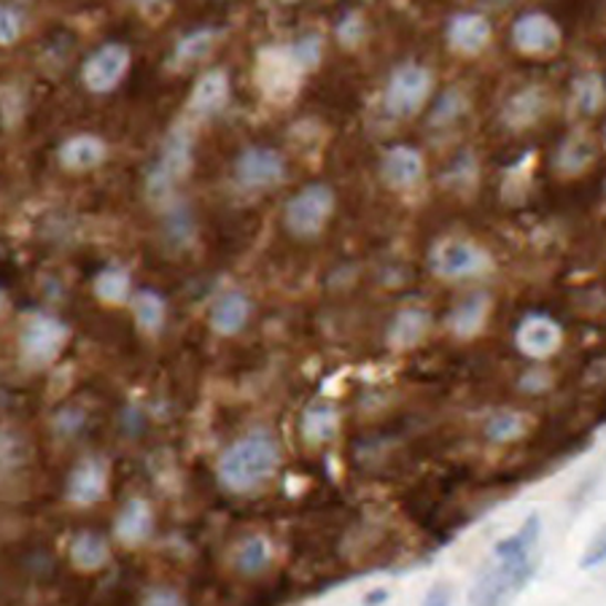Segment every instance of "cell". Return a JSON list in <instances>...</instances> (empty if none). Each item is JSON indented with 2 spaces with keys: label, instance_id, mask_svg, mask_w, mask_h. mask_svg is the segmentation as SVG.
Listing matches in <instances>:
<instances>
[{
  "label": "cell",
  "instance_id": "1",
  "mask_svg": "<svg viewBox=\"0 0 606 606\" xmlns=\"http://www.w3.org/2000/svg\"><path fill=\"white\" fill-rule=\"evenodd\" d=\"M542 531L544 523L540 512H529V518L515 534H506L493 542L485 566L480 568L472 587H469V602L506 604L518 593H523L540 568Z\"/></svg>",
  "mask_w": 606,
  "mask_h": 606
},
{
  "label": "cell",
  "instance_id": "2",
  "mask_svg": "<svg viewBox=\"0 0 606 606\" xmlns=\"http://www.w3.org/2000/svg\"><path fill=\"white\" fill-rule=\"evenodd\" d=\"M281 467V445L268 429H253L234 439L219 456L216 474L219 482L232 493H253L275 478Z\"/></svg>",
  "mask_w": 606,
  "mask_h": 606
},
{
  "label": "cell",
  "instance_id": "3",
  "mask_svg": "<svg viewBox=\"0 0 606 606\" xmlns=\"http://www.w3.org/2000/svg\"><path fill=\"white\" fill-rule=\"evenodd\" d=\"M195 154H191V135L184 127H173L165 138L163 152L146 178V195L154 206L168 202L178 184L189 176Z\"/></svg>",
  "mask_w": 606,
  "mask_h": 606
},
{
  "label": "cell",
  "instance_id": "4",
  "mask_svg": "<svg viewBox=\"0 0 606 606\" xmlns=\"http://www.w3.org/2000/svg\"><path fill=\"white\" fill-rule=\"evenodd\" d=\"M337 197L330 184H307L305 189L296 191L292 200L283 208V221L286 230L300 240L318 238L330 224L332 213H335Z\"/></svg>",
  "mask_w": 606,
  "mask_h": 606
},
{
  "label": "cell",
  "instance_id": "5",
  "mask_svg": "<svg viewBox=\"0 0 606 606\" xmlns=\"http://www.w3.org/2000/svg\"><path fill=\"white\" fill-rule=\"evenodd\" d=\"M431 90H435V73L418 63H405L388 79L383 105L394 119H412L429 101Z\"/></svg>",
  "mask_w": 606,
  "mask_h": 606
},
{
  "label": "cell",
  "instance_id": "6",
  "mask_svg": "<svg viewBox=\"0 0 606 606\" xmlns=\"http://www.w3.org/2000/svg\"><path fill=\"white\" fill-rule=\"evenodd\" d=\"M67 339H71V330H67L65 321L35 313L24 321L20 332V358L33 369L49 367L63 354Z\"/></svg>",
  "mask_w": 606,
  "mask_h": 606
},
{
  "label": "cell",
  "instance_id": "7",
  "mask_svg": "<svg viewBox=\"0 0 606 606\" xmlns=\"http://www.w3.org/2000/svg\"><path fill=\"white\" fill-rule=\"evenodd\" d=\"M429 268L442 281H461V278L485 275L493 268L491 257L478 243L461 238H442L431 245Z\"/></svg>",
  "mask_w": 606,
  "mask_h": 606
},
{
  "label": "cell",
  "instance_id": "8",
  "mask_svg": "<svg viewBox=\"0 0 606 606\" xmlns=\"http://www.w3.org/2000/svg\"><path fill=\"white\" fill-rule=\"evenodd\" d=\"M305 71L294 63L289 46H270L259 52L257 82L272 103H289L300 92Z\"/></svg>",
  "mask_w": 606,
  "mask_h": 606
},
{
  "label": "cell",
  "instance_id": "9",
  "mask_svg": "<svg viewBox=\"0 0 606 606\" xmlns=\"http://www.w3.org/2000/svg\"><path fill=\"white\" fill-rule=\"evenodd\" d=\"M129 63H133V54H129L125 43H103L101 49H95L84 60L82 82L95 95L114 92L122 84V79L127 76Z\"/></svg>",
  "mask_w": 606,
  "mask_h": 606
},
{
  "label": "cell",
  "instance_id": "10",
  "mask_svg": "<svg viewBox=\"0 0 606 606\" xmlns=\"http://www.w3.org/2000/svg\"><path fill=\"white\" fill-rule=\"evenodd\" d=\"M234 178H238V184L243 189H272L286 178V159L275 148L249 146L234 159Z\"/></svg>",
  "mask_w": 606,
  "mask_h": 606
},
{
  "label": "cell",
  "instance_id": "11",
  "mask_svg": "<svg viewBox=\"0 0 606 606\" xmlns=\"http://www.w3.org/2000/svg\"><path fill=\"white\" fill-rule=\"evenodd\" d=\"M512 46L529 58H547V54L558 52L561 28L553 17L542 14V11H529L512 24Z\"/></svg>",
  "mask_w": 606,
  "mask_h": 606
},
{
  "label": "cell",
  "instance_id": "12",
  "mask_svg": "<svg viewBox=\"0 0 606 606\" xmlns=\"http://www.w3.org/2000/svg\"><path fill=\"white\" fill-rule=\"evenodd\" d=\"M515 345L525 358H534V362H544V358L558 354V348L564 345V330L555 318L544 313H529L518 324L515 330Z\"/></svg>",
  "mask_w": 606,
  "mask_h": 606
},
{
  "label": "cell",
  "instance_id": "13",
  "mask_svg": "<svg viewBox=\"0 0 606 606\" xmlns=\"http://www.w3.org/2000/svg\"><path fill=\"white\" fill-rule=\"evenodd\" d=\"M65 493L67 499L79 506L103 502L105 493H108V463L103 459H95V456L79 461L76 467H73L71 478H67Z\"/></svg>",
  "mask_w": 606,
  "mask_h": 606
},
{
  "label": "cell",
  "instance_id": "14",
  "mask_svg": "<svg viewBox=\"0 0 606 606\" xmlns=\"http://www.w3.org/2000/svg\"><path fill=\"white\" fill-rule=\"evenodd\" d=\"M424 157H420L418 148L412 146H391L380 159V178L388 189L394 191H407L424 178Z\"/></svg>",
  "mask_w": 606,
  "mask_h": 606
},
{
  "label": "cell",
  "instance_id": "15",
  "mask_svg": "<svg viewBox=\"0 0 606 606\" xmlns=\"http://www.w3.org/2000/svg\"><path fill=\"white\" fill-rule=\"evenodd\" d=\"M491 35L493 28L488 17L474 14V11H463V14H456L448 22V46L453 52L467 54V58L480 54L491 43Z\"/></svg>",
  "mask_w": 606,
  "mask_h": 606
},
{
  "label": "cell",
  "instance_id": "16",
  "mask_svg": "<svg viewBox=\"0 0 606 606\" xmlns=\"http://www.w3.org/2000/svg\"><path fill=\"white\" fill-rule=\"evenodd\" d=\"M230 103V76L221 67L206 71L197 79L195 90L189 95V108L197 116H216Z\"/></svg>",
  "mask_w": 606,
  "mask_h": 606
},
{
  "label": "cell",
  "instance_id": "17",
  "mask_svg": "<svg viewBox=\"0 0 606 606\" xmlns=\"http://www.w3.org/2000/svg\"><path fill=\"white\" fill-rule=\"evenodd\" d=\"M251 315V302L243 292H224L210 305L208 324L219 337H234L245 330Z\"/></svg>",
  "mask_w": 606,
  "mask_h": 606
},
{
  "label": "cell",
  "instance_id": "18",
  "mask_svg": "<svg viewBox=\"0 0 606 606\" xmlns=\"http://www.w3.org/2000/svg\"><path fill=\"white\" fill-rule=\"evenodd\" d=\"M154 534V510L146 499H129L114 521L116 542L125 547H140Z\"/></svg>",
  "mask_w": 606,
  "mask_h": 606
},
{
  "label": "cell",
  "instance_id": "19",
  "mask_svg": "<svg viewBox=\"0 0 606 606\" xmlns=\"http://www.w3.org/2000/svg\"><path fill=\"white\" fill-rule=\"evenodd\" d=\"M547 92L542 86H525V90L515 92L502 111L504 125L510 129H529L547 114Z\"/></svg>",
  "mask_w": 606,
  "mask_h": 606
},
{
  "label": "cell",
  "instance_id": "20",
  "mask_svg": "<svg viewBox=\"0 0 606 606\" xmlns=\"http://www.w3.org/2000/svg\"><path fill=\"white\" fill-rule=\"evenodd\" d=\"M105 157H108V146H105L103 138H97L92 133L73 135V138H67L60 146V165L71 173L97 168V165L105 163Z\"/></svg>",
  "mask_w": 606,
  "mask_h": 606
},
{
  "label": "cell",
  "instance_id": "21",
  "mask_svg": "<svg viewBox=\"0 0 606 606\" xmlns=\"http://www.w3.org/2000/svg\"><path fill=\"white\" fill-rule=\"evenodd\" d=\"M431 332V313L424 307H405L394 315L388 326V345L394 351H410L426 339Z\"/></svg>",
  "mask_w": 606,
  "mask_h": 606
},
{
  "label": "cell",
  "instance_id": "22",
  "mask_svg": "<svg viewBox=\"0 0 606 606\" xmlns=\"http://www.w3.org/2000/svg\"><path fill=\"white\" fill-rule=\"evenodd\" d=\"M491 296L485 292L467 296V300L459 302V305L448 313V330L459 339L478 337L482 326H485L488 315H491Z\"/></svg>",
  "mask_w": 606,
  "mask_h": 606
},
{
  "label": "cell",
  "instance_id": "23",
  "mask_svg": "<svg viewBox=\"0 0 606 606\" xmlns=\"http://www.w3.org/2000/svg\"><path fill=\"white\" fill-rule=\"evenodd\" d=\"M337 429L339 410L335 405H330V401H313L311 407H305V412H302L300 418L302 439H305L307 445H313V448L332 442V439L337 437Z\"/></svg>",
  "mask_w": 606,
  "mask_h": 606
},
{
  "label": "cell",
  "instance_id": "24",
  "mask_svg": "<svg viewBox=\"0 0 606 606\" xmlns=\"http://www.w3.org/2000/svg\"><path fill=\"white\" fill-rule=\"evenodd\" d=\"M67 555H71V564L76 566L79 572L90 574V572H101L103 566H108L111 547L101 534H95V531H82V534L71 542Z\"/></svg>",
  "mask_w": 606,
  "mask_h": 606
},
{
  "label": "cell",
  "instance_id": "25",
  "mask_svg": "<svg viewBox=\"0 0 606 606\" xmlns=\"http://www.w3.org/2000/svg\"><path fill=\"white\" fill-rule=\"evenodd\" d=\"M272 566V544L264 534H249L234 550V568L245 577H259Z\"/></svg>",
  "mask_w": 606,
  "mask_h": 606
},
{
  "label": "cell",
  "instance_id": "26",
  "mask_svg": "<svg viewBox=\"0 0 606 606\" xmlns=\"http://www.w3.org/2000/svg\"><path fill=\"white\" fill-rule=\"evenodd\" d=\"M596 159V144L593 138H587L585 133H574L561 144L558 154H555V168L564 176H577V173L587 170Z\"/></svg>",
  "mask_w": 606,
  "mask_h": 606
},
{
  "label": "cell",
  "instance_id": "27",
  "mask_svg": "<svg viewBox=\"0 0 606 606\" xmlns=\"http://www.w3.org/2000/svg\"><path fill=\"white\" fill-rule=\"evenodd\" d=\"M219 35L221 33L216 28L191 30V33L184 35V39L176 43V49H173V65L189 67L200 63V60H206L216 49V43H219Z\"/></svg>",
  "mask_w": 606,
  "mask_h": 606
},
{
  "label": "cell",
  "instance_id": "28",
  "mask_svg": "<svg viewBox=\"0 0 606 606\" xmlns=\"http://www.w3.org/2000/svg\"><path fill=\"white\" fill-rule=\"evenodd\" d=\"M133 315L138 321V330L144 335L154 337L165 330V321H168V305H165V296L157 292H138L133 296Z\"/></svg>",
  "mask_w": 606,
  "mask_h": 606
},
{
  "label": "cell",
  "instance_id": "29",
  "mask_svg": "<svg viewBox=\"0 0 606 606\" xmlns=\"http://www.w3.org/2000/svg\"><path fill=\"white\" fill-rule=\"evenodd\" d=\"M129 286H133V281H129L127 270L105 268L97 272L95 283H92V292H95L103 305H125L129 300Z\"/></svg>",
  "mask_w": 606,
  "mask_h": 606
},
{
  "label": "cell",
  "instance_id": "30",
  "mask_svg": "<svg viewBox=\"0 0 606 606\" xmlns=\"http://www.w3.org/2000/svg\"><path fill=\"white\" fill-rule=\"evenodd\" d=\"M572 103L579 114H598L604 108V79L598 73H585V76L574 79Z\"/></svg>",
  "mask_w": 606,
  "mask_h": 606
},
{
  "label": "cell",
  "instance_id": "31",
  "mask_svg": "<svg viewBox=\"0 0 606 606\" xmlns=\"http://www.w3.org/2000/svg\"><path fill=\"white\" fill-rule=\"evenodd\" d=\"M529 431V418L521 412H497L485 426V437L493 445H510Z\"/></svg>",
  "mask_w": 606,
  "mask_h": 606
},
{
  "label": "cell",
  "instance_id": "32",
  "mask_svg": "<svg viewBox=\"0 0 606 606\" xmlns=\"http://www.w3.org/2000/svg\"><path fill=\"white\" fill-rule=\"evenodd\" d=\"M289 52H292L294 63L300 65L307 76V73H313L315 67L321 65V58H324V41H321V35L307 33L294 43H289Z\"/></svg>",
  "mask_w": 606,
  "mask_h": 606
},
{
  "label": "cell",
  "instance_id": "33",
  "mask_svg": "<svg viewBox=\"0 0 606 606\" xmlns=\"http://www.w3.org/2000/svg\"><path fill=\"white\" fill-rule=\"evenodd\" d=\"M165 232H168L170 245H187L195 238V219H191L187 206H176L168 210V219H165Z\"/></svg>",
  "mask_w": 606,
  "mask_h": 606
},
{
  "label": "cell",
  "instance_id": "34",
  "mask_svg": "<svg viewBox=\"0 0 606 606\" xmlns=\"http://www.w3.org/2000/svg\"><path fill=\"white\" fill-rule=\"evenodd\" d=\"M467 105H469V101L461 90L445 92L442 101L435 105V114H431V119H435L437 125H450V122H456L463 111H467Z\"/></svg>",
  "mask_w": 606,
  "mask_h": 606
},
{
  "label": "cell",
  "instance_id": "35",
  "mask_svg": "<svg viewBox=\"0 0 606 606\" xmlns=\"http://www.w3.org/2000/svg\"><path fill=\"white\" fill-rule=\"evenodd\" d=\"M24 30V20L20 9L9 3H0V46H11V43L20 41Z\"/></svg>",
  "mask_w": 606,
  "mask_h": 606
},
{
  "label": "cell",
  "instance_id": "36",
  "mask_svg": "<svg viewBox=\"0 0 606 606\" xmlns=\"http://www.w3.org/2000/svg\"><path fill=\"white\" fill-rule=\"evenodd\" d=\"M364 33H367V24H364V17L356 14V11L345 14L337 24V39H339V43H343V46H348V49H354L356 43L364 39Z\"/></svg>",
  "mask_w": 606,
  "mask_h": 606
},
{
  "label": "cell",
  "instance_id": "37",
  "mask_svg": "<svg viewBox=\"0 0 606 606\" xmlns=\"http://www.w3.org/2000/svg\"><path fill=\"white\" fill-rule=\"evenodd\" d=\"M152 606H181L187 604L181 596H178L176 591H168V587H154V591L146 593V602Z\"/></svg>",
  "mask_w": 606,
  "mask_h": 606
},
{
  "label": "cell",
  "instance_id": "38",
  "mask_svg": "<svg viewBox=\"0 0 606 606\" xmlns=\"http://www.w3.org/2000/svg\"><path fill=\"white\" fill-rule=\"evenodd\" d=\"M604 564V536H598L596 542H593V547L587 550V553L583 555V558H579V568H596V566H602Z\"/></svg>",
  "mask_w": 606,
  "mask_h": 606
},
{
  "label": "cell",
  "instance_id": "39",
  "mask_svg": "<svg viewBox=\"0 0 606 606\" xmlns=\"http://www.w3.org/2000/svg\"><path fill=\"white\" fill-rule=\"evenodd\" d=\"M453 602V593H450L448 585H435L429 587V593H426V604H450Z\"/></svg>",
  "mask_w": 606,
  "mask_h": 606
},
{
  "label": "cell",
  "instance_id": "40",
  "mask_svg": "<svg viewBox=\"0 0 606 606\" xmlns=\"http://www.w3.org/2000/svg\"><path fill=\"white\" fill-rule=\"evenodd\" d=\"M388 602H391V591H388V587H375V591L364 593V604L369 606H383Z\"/></svg>",
  "mask_w": 606,
  "mask_h": 606
},
{
  "label": "cell",
  "instance_id": "41",
  "mask_svg": "<svg viewBox=\"0 0 606 606\" xmlns=\"http://www.w3.org/2000/svg\"><path fill=\"white\" fill-rule=\"evenodd\" d=\"M82 416H79V412H71V410H67L65 412V416H60V426H67V435H71V431H76L79 429V426H82Z\"/></svg>",
  "mask_w": 606,
  "mask_h": 606
},
{
  "label": "cell",
  "instance_id": "42",
  "mask_svg": "<svg viewBox=\"0 0 606 606\" xmlns=\"http://www.w3.org/2000/svg\"><path fill=\"white\" fill-rule=\"evenodd\" d=\"M165 3H168V0H135V6H140L144 11H154V9H159V6H165Z\"/></svg>",
  "mask_w": 606,
  "mask_h": 606
},
{
  "label": "cell",
  "instance_id": "43",
  "mask_svg": "<svg viewBox=\"0 0 606 606\" xmlns=\"http://www.w3.org/2000/svg\"><path fill=\"white\" fill-rule=\"evenodd\" d=\"M3 305H6V294L0 292V311H3Z\"/></svg>",
  "mask_w": 606,
  "mask_h": 606
}]
</instances>
